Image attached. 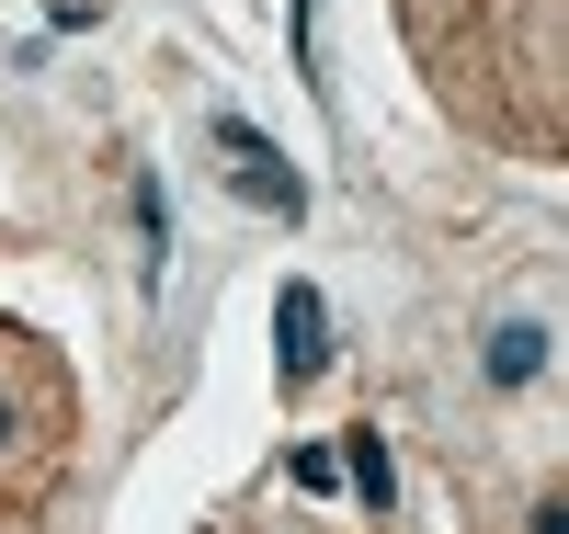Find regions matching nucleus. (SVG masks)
<instances>
[{"instance_id": "obj_1", "label": "nucleus", "mask_w": 569, "mask_h": 534, "mask_svg": "<svg viewBox=\"0 0 569 534\" xmlns=\"http://www.w3.org/2000/svg\"><path fill=\"white\" fill-rule=\"evenodd\" d=\"M433 103L512 160L569 149V0H399Z\"/></svg>"}, {"instance_id": "obj_2", "label": "nucleus", "mask_w": 569, "mask_h": 534, "mask_svg": "<svg viewBox=\"0 0 569 534\" xmlns=\"http://www.w3.org/2000/svg\"><path fill=\"white\" fill-rule=\"evenodd\" d=\"M69 466H80V386L23 319H0V534H46Z\"/></svg>"}]
</instances>
